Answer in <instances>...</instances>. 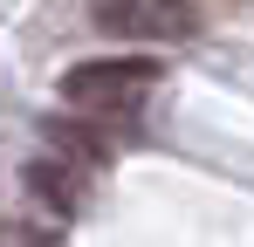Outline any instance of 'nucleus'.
Segmentation results:
<instances>
[{
	"mask_svg": "<svg viewBox=\"0 0 254 247\" xmlns=\"http://www.w3.org/2000/svg\"><path fill=\"white\" fill-rule=\"evenodd\" d=\"M248 0H89V28L117 41H192Z\"/></svg>",
	"mask_w": 254,
	"mask_h": 247,
	"instance_id": "f257e3e1",
	"label": "nucleus"
},
{
	"mask_svg": "<svg viewBox=\"0 0 254 247\" xmlns=\"http://www.w3.org/2000/svg\"><path fill=\"white\" fill-rule=\"evenodd\" d=\"M158 62L151 55H103V62H76L69 76H62V103L76 110V117H96V124H110V117H130L151 89H158Z\"/></svg>",
	"mask_w": 254,
	"mask_h": 247,
	"instance_id": "f03ea898",
	"label": "nucleus"
}]
</instances>
